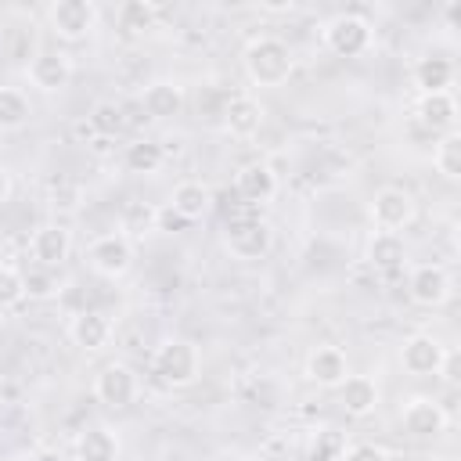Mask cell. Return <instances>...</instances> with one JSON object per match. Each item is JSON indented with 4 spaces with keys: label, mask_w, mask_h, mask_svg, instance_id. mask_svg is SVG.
<instances>
[{
    "label": "cell",
    "mask_w": 461,
    "mask_h": 461,
    "mask_svg": "<svg viewBox=\"0 0 461 461\" xmlns=\"http://www.w3.org/2000/svg\"><path fill=\"white\" fill-rule=\"evenodd\" d=\"M241 65H245L249 83H256V86H281V83H288V76L295 68V54L277 36H256L245 47Z\"/></svg>",
    "instance_id": "6da1fadb"
},
{
    "label": "cell",
    "mask_w": 461,
    "mask_h": 461,
    "mask_svg": "<svg viewBox=\"0 0 461 461\" xmlns=\"http://www.w3.org/2000/svg\"><path fill=\"white\" fill-rule=\"evenodd\" d=\"M151 375L166 389H187L202 375V353L191 339H162L151 353Z\"/></svg>",
    "instance_id": "7a4b0ae2"
},
{
    "label": "cell",
    "mask_w": 461,
    "mask_h": 461,
    "mask_svg": "<svg viewBox=\"0 0 461 461\" xmlns=\"http://www.w3.org/2000/svg\"><path fill=\"white\" fill-rule=\"evenodd\" d=\"M274 245V227L259 216H234L227 220V230H223V249L241 259V263H252V259H263Z\"/></svg>",
    "instance_id": "3957f363"
},
{
    "label": "cell",
    "mask_w": 461,
    "mask_h": 461,
    "mask_svg": "<svg viewBox=\"0 0 461 461\" xmlns=\"http://www.w3.org/2000/svg\"><path fill=\"white\" fill-rule=\"evenodd\" d=\"M97 18H101V11H97L94 0H54V4L47 7V25H50V32H54L58 40H68V43L86 40V36L97 29Z\"/></svg>",
    "instance_id": "277c9868"
},
{
    "label": "cell",
    "mask_w": 461,
    "mask_h": 461,
    "mask_svg": "<svg viewBox=\"0 0 461 461\" xmlns=\"http://www.w3.org/2000/svg\"><path fill=\"white\" fill-rule=\"evenodd\" d=\"M375 43V29L360 14H335L324 22V47L339 58H360Z\"/></svg>",
    "instance_id": "5b68a950"
},
{
    "label": "cell",
    "mask_w": 461,
    "mask_h": 461,
    "mask_svg": "<svg viewBox=\"0 0 461 461\" xmlns=\"http://www.w3.org/2000/svg\"><path fill=\"white\" fill-rule=\"evenodd\" d=\"M86 263L94 274L115 281L122 277L130 267H133V241L130 234L122 230H108V234H97L90 245H86Z\"/></svg>",
    "instance_id": "8992f818"
},
{
    "label": "cell",
    "mask_w": 461,
    "mask_h": 461,
    "mask_svg": "<svg viewBox=\"0 0 461 461\" xmlns=\"http://www.w3.org/2000/svg\"><path fill=\"white\" fill-rule=\"evenodd\" d=\"M418 216V205H414V194L403 191V187H378L375 198H371V220L378 230H389V234H400L403 227H411Z\"/></svg>",
    "instance_id": "52a82bcc"
},
{
    "label": "cell",
    "mask_w": 461,
    "mask_h": 461,
    "mask_svg": "<svg viewBox=\"0 0 461 461\" xmlns=\"http://www.w3.org/2000/svg\"><path fill=\"white\" fill-rule=\"evenodd\" d=\"M25 76L40 94H58L72 83V58L65 50H36L25 65Z\"/></svg>",
    "instance_id": "ba28073f"
},
{
    "label": "cell",
    "mask_w": 461,
    "mask_h": 461,
    "mask_svg": "<svg viewBox=\"0 0 461 461\" xmlns=\"http://www.w3.org/2000/svg\"><path fill=\"white\" fill-rule=\"evenodd\" d=\"M137 393H140V382H137L133 367H126V364H108V367H101L97 378H94V396H97L104 407H112V411L130 407V403L137 400Z\"/></svg>",
    "instance_id": "9c48e42d"
},
{
    "label": "cell",
    "mask_w": 461,
    "mask_h": 461,
    "mask_svg": "<svg viewBox=\"0 0 461 461\" xmlns=\"http://www.w3.org/2000/svg\"><path fill=\"white\" fill-rule=\"evenodd\" d=\"M400 429L411 439H436L447 432V411L429 396H411L400 411Z\"/></svg>",
    "instance_id": "30bf717a"
},
{
    "label": "cell",
    "mask_w": 461,
    "mask_h": 461,
    "mask_svg": "<svg viewBox=\"0 0 461 461\" xmlns=\"http://www.w3.org/2000/svg\"><path fill=\"white\" fill-rule=\"evenodd\" d=\"M407 292H411V299H414L418 306L436 310V306H443V303L450 299L454 281H450L447 267H439V263H421V267L411 270V277H407Z\"/></svg>",
    "instance_id": "8fae6325"
},
{
    "label": "cell",
    "mask_w": 461,
    "mask_h": 461,
    "mask_svg": "<svg viewBox=\"0 0 461 461\" xmlns=\"http://www.w3.org/2000/svg\"><path fill=\"white\" fill-rule=\"evenodd\" d=\"M223 130L230 133V137H238V140H249V137H256L259 130H263V119H267V108L252 97V94H234V97H227L223 101Z\"/></svg>",
    "instance_id": "7c38bea8"
},
{
    "label": "cell",
    "mask_w": 461,
    "mask_h": 461,
    "mask_svg": "<svg viewBox=\"0 0 461 461\" xmlns=\"http://www.w3.org/2000/svg\"><path fill=\"white\" fill-rule=\"evenodd\" d=\"M303 375L321 389H339L349 378V357L339 346H317V349H310Z\"/></svg>",
    "instance_id": "4fadbf2b"
},
{
    "label": "cell",
    "mask_w": 461,
    "mask_h": 461,
    "mask_svg": "<svg viewBox=\"0 0 461 461\" xmlns=\"http://www.w3.org/2000/svg\"><path fill=\"white\" fill-rule=\"evenodd\" d=\"M29 252H32V259L40 263V267H61L65 259H68V252H72V230L65 227V223H43V227H36L32 230V238H29Z\"/></svg>",
    "instance_id": "5bb4252c"
},
{
    "label": "cell",
    "mask_w": 461,
    "mask_h": 461,
    "mask_svg": "<svg viewBox=\"0 0 461 461\" xmlns=\"http://www.w3.org/2000/svg\"><path fill=\"white\" fill-rule=\"evenodd\" d=\"M414 115H418V126L429 130V133H454V126H457V101H454L450 90L421 94L418 104H414Z\"/></svg>",
    "instance_id": "9a60e30c"
},
{
    "label": "cell",
    "mask_w": 461,
    "mask_h": 461,
    "mask_svg": "<svg viewBox=\"0 0 461 461\" xmlns=\"http://www.w3.org/2000/svg\"><path fill=\"white\" fill-rule=\"evenodd\" d=\"M115 328L112 321L101 313V310H79L72 321H68V339L83 349V353H101L108 342H112Z\"/></svg>",
    "instance_id": "2e32d148"
},
{
    "label": "cell",
    "mask_w": 461,
    "mask_h": 461,
    "mask_svg": "<svg viewBox=\"0 0 461 461\" xmlns=\"http://www.w3.org/2000/svg\"><path fill=\"white\" fill-rule=\"evenodd\" d=\"M443 349H447V346H443L439 339L418 331V335L403 339V346H400V364H403L407 375L425 378V375H436V367H439V360H443Z\"/></svg>",
    "instance_id": "e0dca14e"
},
{
    "label": "cell",
    "mask_w": 461,
    "mask_h": 461,
    "mask_svg": "<svg viewBox=\"0 0 461 461\" xmlns=\"http://www.w3.org/2000/svg\"><path fill=\"white\" fill-rule=\"evenodd\" d=\"M234 187L249 205H263V202H270L277 194V176H274V169L267 162H245L238 169V176H234Z\"/></svg>",
    "instance_id": "ac0fdd59"
},
{
    "label": "cell",
    "mask_w": 461,
    "mask_h": 461,
    "mask_svg": "<svg viewBox=\"0 0 461 461\" xmlns=\"http://www.w3.org/2000/svg\"><path fill=\"white\" fill-rule=\"evenodd\" d=\"M378 382L371 375H349L342 385H339V403L349 418H367L375 407H378Z\"/></svg>",
    "instance_id": "d6986e66"
},
{
    "label": "cell",
    "mask_w": 461,
    "mask_h": 461,
    "mask_svg": "<svg viewBox=\"0 0 461 461\" xmlns=\"http://www.w3.org/2000/svg\"><path fill=\"white\" fill-rule=\"evenodd\" d=\"M169 209H173L180 220H187V223L202 220V216L212 209V191H209V184H202V180H180V184L173 187V194H169Z\"/></svg>",
    "instance_id": "ffe728a7"
},
{
    "label": "cell",
    "mask_w": 461,
    "mask_h": 461,
    "mask_svg": "<svg viewBox=\"0 0 461 461\" xmlns=\"http://www.w3.org/2000/svg\"><path fill=\"white\" fill-rule=\"evenodd\" d=\"M140 104H144V112H148L151 119L162 122V119L180 115V108H184V90H180L176 79H155V83L144 86Z\"/></svg>",
    "instance_id": "44dd1931"
},
{
    "label": "cell",
    "mask_w": 461,
    "mask_h": 461,
    "mask_svg": "<svg viewBox=\"0 0 461 461\" xmlns=\"http://www.w3.org/2000/svg\"><path fill=\"white\" fill-rule=\"evenodd\" d=\"M454 61L443 58V54H429V58H418L414 65V86H421V94H439V90H450L454 86Z\"/></svg>",
    "instance_id": "7402d4cb"
},
{
    "label": "cell",
    "mask_w": 461,
    "mask_h": 461,
    "mask_svg": "<svg viewBox=\"0 0 461 461\" xmlns=\"http://www.w3.org/2000/svg\"><path fill=\"white\" fill-rule=\"evenodd\" d=\"M76 457L79 461H115L119 457V436L104 425H90L76 439Z\"/></svg>",
    "instance_id": "603a6c76"
},
{
    "label": "cell",
    "mask_w": 461,
    "mask_h": 461,
    "mask_svg": "<svg viewBox=\"0 0 461 461\" xmlns=\"http://www.w3.org/2000/svg\"><path fill=\"white\" fill-rule=\"evenodd\" d=\"M403 259H407V245H403L400 234L375 230L367 238V263L375 270H396V267H403Z\"/></svg>",
    "instance_id": "cb8c5ba5"
},
{
    "label": "cell",
    "mask_w": 461,
    "mask_h": 461,
    "mask_svg": "<svg viewBox=\"0 0 461 461\" xmlns=\"http://www.w3.org/2000/svg\"><path fill=\"white\" fill-rule=\"evenodd\" d=\"M32 119V101L18 86H0V133L25 130Z\"/></svg>",
    "instance_id": "d4e9b609"
},
{
    "label": "cell",
    "mask_w": 461,
    "mask_h": 461,
    "mask_svg": "<svg viewBox=\"0 0 461 461\" xmlns=\"http://www.w3.org/2000/svg\"><path fill=\"white\" fill-rule=\"evenodd\" d=\"M162 162H166L162 144H155V140H133V144H126L122 166H126L130 173L151 176V173H158V169H162Z\"/></svg>",
    "instance_id": "484cf974"
},
{
    "label": "cell",
    "mask_w": 461,
    "mask_h": 461,
    "mask_svg": "<svg viewBox=\"0 0 461 461\" xmlns=\"http://www.w3.org/2000/svg\"><path fill=\"white\" fill-rule=\"evenodd\" d=\"M155 22H158V7L148 0H126L119 7V29L126 36H144L155 29Z\"/></svg>",
    "instance_id": "4316f807"
},
{
    "label": "cell",
    "mask_w": 461,
    "mask_h": 461,
    "mask_svg": "<svg viewBox=\"0 0 461 461\" xmlns=\"http://www.w3.org/2000/svg\"><path fill=\"white\" fill-rule=\"evenodd\" d=\"M86 126H90V133H94V137H101V140L119 137V133L126 130L122 104H115V101H97V104L90 108V115H86Z\"/></svg>",
    "instance_id": "83f0119b"
},
{
    "label": "cell",
    "mask_w": 461,
    "mask_h": 461,
    "mask_svg": "<svg viewBox=\"0 0 461 461\" xmlns=\"http://www.w3.org/2000/svg\"><path fill=\"white\" fill-rule=\"evenodd\" d=\"M432 162H436V169H439L447 180H457V176H461V133H457V130L439 137V144H436V151H432Z\"/></svg>",
    "instance_id": "f1b7e54d"
},
{
    "label": "cell",
    "mask_w": 461,
    "mask_h": 461,
    "mask_svg": "<svg viewBox=\"0 0 461 461\" xmlns=\"http://www.w3.org/2000/svg\"><path fill=\"white\" fill-rule=\"evenodd\" d=\"M346 454V436L339 429H321L310 439V461H342Z\"/></svg>",
    "instance_id": "f546056e"
},
{
    "label": "cell",
    "mask_w": 461,
    "mask_h": 461,
    "mask_svg": "<svg viewBox=\"0 0 461 461\" xmlns=\"http://www.w3.org/2000/svg\"><path fill=\"white\" fill-rule=\"evenodd\" d=\"M22 281H25V299H54L58 295V277H54L50 267L36 263L22 274Z\"/></svg>",
    "instance_id": "4dcf8cb0"
},
{
    "label": "cell",
    "mask_w": 461,
    "mask_h": 461,
    "mask_svg": "<svg viewBox=\"0 0 461 461\" xmlns=\"http://www.w3.org/2000/svg\"><path fill=\"white\" fill-rule=\"evenodd\" d=\"M25 299V281L22 270H14L11 263H0V310H11Z\"/></svg>",
    "instance_id": "1f68e13d"
},
{
    "label": "cell",
    "mask_w": 461,
    "mask_h": 461,
    "mask_svg": "<svg viewBox=\"0 0 461 461\" xmlns=\"http://www.w3.org/2000/svg\"><path fill=\"white\" fill-rule=\"evenodd\" d=\"M342 461H389V454L378 443H353V447H346Z\"/></svg>",
    "instance_id": "d6a6232c"
},
{
    "label": "cell",
    "mask_w": 461,
    "mask_h": 461,
    "mask_svg": "<svg viewBox=\"0 0 461 461\" xmlns=\"http://www.w3.org/2000/svg\"><path fill=\"white\" fill-rule=\"evenodd\" d=\"M187 227V220H180L169 205L166 209H155V230H166V234H176V230H184Z\"/></svg>",
    "instance_id": "836d02e7"
},
{
    "label": "cell",
    "mask_w": 461,
    "mask_h": 461,
    "mask_svg": "<svg viewBox=\"0 0 461 461\" xmlns=\"http://www.w3.org/2000/svg\"><path fill=\"white\" fill-rule=\"evenodd\" d=\"M436 375H443L447 385H457V382H461V371H457V349H443V360H439Z\"/></svg>",
    "instance_id": "e575fe53"
},
{
    "label": "cell",
    "mask_w": 461,
    "mask_h": 461,
    "mask_svg": "<svg viewBox=\"0 0 461 461\" xmlns=\"http://www.w3.org/2000/svg\"><path fill=\"white\" fill-rule=\"evenodd\" d=\"M11 191H14V180H11V169L7 166H0V205L11 198Z\"/></svg>",
    "instance_id": "d590c367"
},
{
    "label": "cell",
    "mask_w": 461,
    "mask_h": 461,
    "mask_svg": "<svg viewBox=\"0 0 461 461\" xmlns=\"http://www.w3.org/2000/svg\"><path fill=\"white\" fill-rule=\"evenodd\" d=\"M36 461H58V454H40Z\"/></svg>",
    "instance_id": "8d00e7d4"
},
{
    "label": "cell",
    "mask_w": 461,
    "mask_h": 461,
    "mask_svg": "<svg viewBox=\"0 0 461 461\" xmlns=\"http://www.w3.org/2000/svg\"><path fill=\"white\" fill-rule=\"evenodd\" d=\"M11 461H29V457H11Z\"/></svg>",
    "instance_id": "74e56055"
},
{
    "label": "cell",
    "mask_w": 461,
    "mask_h": 461,
    "mask_svg": "<svg viewBox=\"0 0 461 461\" xmlns=\"http://www.w3.org/2000/svg\"><path fill=\"white\" fill-rule=\"evenodd\" d=\"M447 461H450V457H447Z\"/></svg>",
    "instance_id": "f35d334b"
}]
</instances>
